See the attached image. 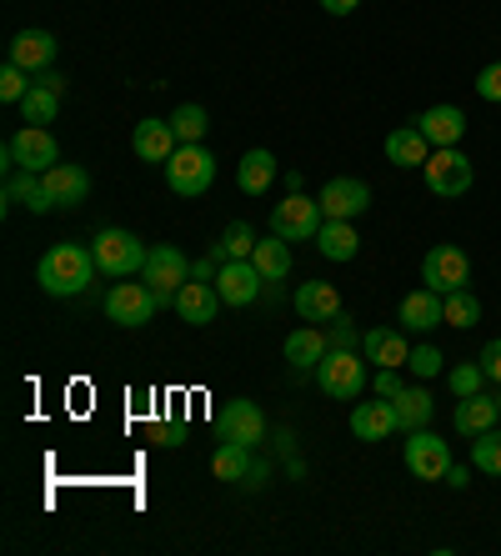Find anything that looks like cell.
Segmentation results:
<instances>
[{"label": "cell", "instance_id": "obj_1", "mask_svg": "<svg viewBox=\"0 0 501 556\" xmlns=\"http://www.w3.org/2000/svg\"><path fill=\"white\" fill-rule=\"evenodd\" d=\"M96 256H90L86 247H71V241H61V247H51L46 256H40L36 266V281L46 296L55 301H71V296H86V286L96 281Z\"/></svg>", "mask_w": 501, "mask_h": 556}, {"label": "cell", "instance_id": "obj_2", "mask_svg": "<svg viewBox=\"0 0 501 556\" xmlns=\"http://www.w3.org/2000/svg\"><path fill=\"white\" fill-rule=\"evenodd\" d=\"M211 181H216V155L206 151V146H176V155L166 161V186L176 195H186V201H196V195H206Z\"/></svg>", "mask_w": 501, "mask_h": 556}, {"label": "cell", "instance_id": "obj_3", "mask_svg": "<svg viewBox=\"0 0 501 556\" xmlns=\"http://www.w3.org/2000/svg\"><path fill=\"white\" fill-rule=\"evenodd\" d=\"M422 176H426V191L441 195V201H456V195H466V191H472V181H476L472 155H462L456 146H441V151L426 155Z\"/></svg>", "mask_w": 501, "mask_h": 556}, {"label": "cell", "instance_id": "obj_4", "mask_svg": "<svg viewBox=\"0 0 501 556\" xmlns=\"http://www.w3.org/2000/svg\"><path fill=\"white\" fill-rule=\"evenodd\" d=\"M90 256H96V266H101L105 276H136V271H146V256H151V251L141 247V236L121 231V226H105V231L90 241Z\"/></svg>", "mask_w": 501, "mask_h": 556}, {"label": "cell", "instance_id": "obj_5", "mask_svg": "<svg viewBox=\"0 0 501 556\" xmlns=\"http://www.w3.org/2000/svg\"><path fill=\"white\" fill-rule=\"evenodd\" d=\"M322 226H326L322 201H311V195H301V191H291L271 211V231L281 236V241H316Z\"/></svg>", "mask_w": 501, "mask_h": 556}, {"label": "cell", "instance_id": "obj_6", "mask_svg": "<svg viewBox=\"0 0 501 556\" xmlns=\"http://www.w3.org/2000/svg\"><path fill=\"white\" fill-rule=\"evenodd\" d=\"M61 161V146H55V136H51V126H21L5 141V170H46Z\"/></svg>", "mask_w": 501, "mask_h": 556}, {"label": "cell", "instance_id": "obj_7", "mask_svg": "<svg viewBox=\"0 0 501 556\" xmlns=\"http://www.w3.org/2000/svg\"><path fill=\"white\" fill-rule=\"evenodd\" d=\"M366 362H361L356 351H326V362L316 366V387L326 391V396H336V402H356L361 391H366Z\"/></svg>", "mask_w": 501, "mask_h": 556}, {"label": "cell", "instance_id": "obj_8", "mask_svg": "<svg viewBox=\"0 0 501 556\" xmlns=\"http://www.w3.org/2000/svg\"><path fill=\"white\" fill-rule=\"evenodd\" d=\"M161 306H166V301L155 296L146 281H116L111 291H105V316H111L116 326H146Z\"/></svg>", "mask_w": 501, "mask_h": 556}, {"label": "cell", "instance_id": "obj_9", "mask_svg": "<svg viewBox=\"0 0 501 556\" xmlns=\"http://www.w3.org/2000/svg\"><path fill=\"white\" fill-rule=\"evenodd\" d=\"M406 471L416 481H447L451 471V446L437 437V431H406Z\"/></svg>", "mask_w": 501, "mask_h": 556}, {"label": "cell", "instance_id": "obj_10", "mask_svg": "<svg viewBox=\"0 0 501 556\" xmlns=\"http://www.w3.org/2000/svg\"><path fill=\"white\" fill-rule=\"evenodd\" d=\"M216 431L226 441H241V446H251V452H256L261 441H266V412H261L256 402L236 396V402H226L216 412Z\"/></svg>", "mask_w": 501, "mask_h": 556}, {"label": "cell", "instance_id": "obj_11", "mask_svg": "<svg viewBox=\"0 0 501 556\" xmlns=\"http://www.w3.org/2000/svg\"><path fill=\"white\" fill-rule=\"evenodd\" d=\"M141 276H146V286H151L161 301H176V291L191 281V261L180 256V247H151Z\"/></svg>", "mask_w": 501, "mask_h": 556}, {"label": "cell", "instance_id": "obj_12", "mask_svg": "<svg viewBox=\"0 0 501 556\" xmlns=\"http://www.w3.org/2000/svg\"><path fill=\"white\" fill-rule=\"evenodd\" d=\"M422 281L431 286V291H462L466 281H472V261H466L462 247H431L422 261Z\"/></svg>", "mask_w": 501, "mask_h": 556}, {"label": "cell", "instance_id": "obj_13", "mask_svg": "<svg viewBox=\"0 0 501 556\" xmlns=\"http://www.w3.org/2000/svg\"><path fill=\"white\" fill-rule=\"evenodd\" d=\"M316 201H322L326 220H356L361 211L372 206V186L361 181V176H331Z\"/></svg>", "mask_w": 501, "mask_h": 556}, {"label": "cell", "instance_id": "obj_14", "mask_svg": "<svg viewBox=\"0 0 501 556\" xmlns=\"http://www.w3.org/2000/svg\"><path fill=\"white\" fill-rule=\"evenodd\" d=\"M216 291H221V301H226V306H251V301L266 291V276H261L251 261H221Z\"/></svg>", "mask_w": 501, "mask_h": 556}, {"label": "cell", "instance_id": "obj_15", "mask_svg": "<svg viewBox=\"0 0 501 556\" xmlns=\"http://www.w3.org/2000/svg\"><path fill=\"white\" fill-rule=\"evenodd\" d=\"M397 321H401V331H416V337H426V331L447 326V316H441V291H431V286L406 291V296H401Z\"/></svg>", "mask_w": 501, "mask_h": 556}, {"label": "cell", "instance_id": "obj_16", "mask_svg": "<svg viewBox=\"0 0 501 556\" xmlns=\"http://www.w3.org/2000/svg\"><path fill=\"white\" fill-rule=\"evenodd\" d=\"M296 316L311 326H326L331 316H341V291H336L331 281H301L296 286V296H291Z\"/></svg>", "mask_w": 501, "mask_h": 556}, {"label": "cell", "instance_id": "obj_17", "mask_svg": "<svg viewBox=\"0 0 501 556\" xmlns=\"http://www.w3.org/2000/svg\"><path fill=\"white\" fill-rule=\"evenodd\" d=\"M176 130H171V121H141V126L130 130V151H136V161H146V166H166L171 155H176Z\"/></svg>", "mask_w": 501, "mask_h": 556}, {"label": "cell", "instance_id": "obj_18", "mask_svg": "<svg viewBox=\"0 0 501 556\" xmlns=\"http://www.w3.org/2000/svg\"><path fill=\"white\" fill-rule=\"evenodd\" d=\"M416 130L431 141V151H441V146H462L466 111H462V105H431V111H422V116H416Z\"/></svg>", "mask_w": 501, "mask_h": 556}, {"label": "cell", "instance_id": "obj_19", "mask_svg": "<svg viewBox=\"0 0 501 556\" xmlns=\"http://www.w3.org/2000/svg\"><path fill=\"white\" fill-rule=\"evenodd\" d=\"M351 431H356V441H386L397 427V402L391 396H376V402H356L351 406Z\"/></svg>", "mask_w": 501, "mask_h": 556}, {"label": "cell", "instance_id": "obj_20", "mask_svg": "<svg viewBox=\"0 0 501 556\" xmlns=\"http://www.w3.org/2000/svg\"><path fill=\"white\" fill-rule=\"evenodd\" d=\"M171 306L180 311V321L206 326V321H216V311L226 306V301H221L216 281H186V286L176 291V301H171Z\"/></svg>", "mask_w": 501, "mask_h": 556}, {"label": "cell", "instance_id": "obj_21", "mask_svg": "<svg viewBox=\"0 0 501 556\" xmlns=\"http://www.w3.org/2000/svg\"><path fill=\"white\" fill-rule=\"evenodd\" d=\"M5 61L11 65H21V71H30V76H36V71H46V65H55V36L51 30H21V36L11 40V51H5Z\"/></svg>", "mask_w": 501, "mask_h": 556}, {"label": "cell", "instance_id": "obj_22", "mask_svg": "<svg viewBox=\"0 0 501 556\" xmlns=\"http://www.w3.org/2000/svg\"><path fill=\"white\" fill-rule=\"evenodd\" d=\"M40 181H46V191H51V201H55V206H65V211H71V206H80V201H86V195H90V176L76 166V161H55V166L46 170Z\"/></svg>", "mask_w": 501, "mask_h": 556}, {"label": "cell", "instance_id": "obj_23", "mask_svg": "<svg viewBox=\"0 0 501 556\" xmlns=\"http://www.w3.org/2000/svg\"><path fill=\"white\" fill-rule=\"evenodd\" d=\"M361 351H366V362H376V366H406V356H412L401 326H372V331H361Z\"/></svg>", "mask_w": 501, "mask_h": 556}, {"label": "cell", "instance_id": "obj_24", "mask_svg": "<svg viewBox=\"0 0 501 556\" xmlns=\"http://www.w3.org/2000/svg\"><path fill=\"white\" fill-rule=\"evenodd\" d=\"M286 362L296 366V371H311V366H322L326 362V351H331V341H326V331L322 326H296L291 337H286Z\"/></svg>", "mask_w": 501, "mask_h": 556}, {"label": "cell", "instance_id": "obj_25", "mask_svg": "<svg viewBox=\"0 0 501 556\" xmlns=\"http://www.w3.org/2000/svg\"><path fill=\"white\" fill-rule=\"evenodd\" d=\"M5 206H26L36 216H46V211H55V201L46 191V181H40V170H11L5 176Z\"/></svg>", "mask_w": 501, "mask_h": 556}, {"label": "cell", "instance_id": "obj_26", "mask_svg": "<svg viewBox=\"0 0 501 556\" xmlns=\"http://www.w3.org/2000/svg\"><path fill=\"white\" fill-rule=\"evenodd\" d=\"M426 155H431V141H426L422 130H416V121H412V126H397L391 136H386V161H391V166L422 170Z\"/></svg>", "mask_w": 501, "mask_h": 556}, {"label": "cell", "instance_id": "obj_27", "mask_svg": "<svg viewBox=\"0 0 501 556\" xmlns=\"http://www.w3.org/2000/svg\"><path fill=\"white\" fill-rule=\"evenodd\" d=\"M276 176H281V166H276V155H271L266 146L246 151V155H241V166H236V186H241L246 195H266Z\"/></svg>", "mask_w": 501, "mask_h": 556}, {"label": "cell", "instance_id": "obj_28", "mask_svg": "<svg viewBox=\"0 0 501 556\" xmlns=\"http://www.w3.org/2000/svg\"><path fill=\"white\" fill-rule=\"evenodd\" d=\"M451 421H456V431H462V437H481V431L501 427L497 396H481V391H476V396H462V402H456V416H451Z\"/></svg>", "mask_w": 501, "mask_h": 556}, {"label": "cell", "instance_id": "obj_29", "mask_svg": "<svg viewBox=\"0 0 501 556\" xmlns=\"http://www.w3.org/2000/svg\"><path fill=\"white\" fill-rule=\"evenodd\" d=\"M316 251H322L326 261H356L361 251V236L351 220H326L322 236H316Z\"/></svg>", "mask_w": 501, "mask_h": 556}, {"label": "cell", "instance_id": "obj_30", "mask_svg": "<svg viewBox=\"0 0 501 556\" xmlns=\"http://www.w3.org/2000/svg\"><path fill=\"white\" fill-rule=\"evenodd\" d=\"M251 266H256L266 281H286V271H291V241H281V236L271 231L266 241H256V251H251Z\"/></svg>", "mask_w": 501, "mask_h": 556}, {"label": "cell", "instance_id": "obj_31", "mask_svg": "<svg viewBox=\"0 0 501 556\" xmlns=\"http://www.w3.org/2000/svg\"><path fill=\"white\" fill-rule=\"evenodd\" d=\"M431 412H437V402H431V391H426V387H406L397 396V427L401 431L431 427Z\"/></svg>", "mask_w": 501, "mask_h": 556}, {"label": "cell", "instance_id": "obj_32", "mask_svg": "<svg viewBox=\"0 0 501 556\" xmlns=\"http://www.w3.org/2000/svg\"><path fill=\"white\" fill-rule=\"evenodd\" d=\"M211 471H216V481H236V486H241L246 471H251V446H241V441H226V437H221L216 456H211Z\"/></svg>", "mask_w": 501, "mask_h": 556}, {"label": "cell", "instance_id": "obj_33", "mask_svg": "<svg viewBox=\"0 0 501 556\" xmlns=\"http://www.w3.org/2000/svg\"><path fill=\"white\" fill-rule=\"evenodd\" d=\"M251 251H256V231H251L246 220H231V226H226V236L211 247V256H216V261H251Z\"/></svg>", "mask_w": 501, "mask_h": 556}, {"label": "cell", "instance_id": "obj_34", "mask_svg": "<svg viewBox=\"0 0 501 556\" xmlns=\"http://www.w3.org/2000/svg\"><path fill=\"white\" fill-rule=\"evenodd\" d=\"M441 316H447V326H456V331H472L476 321H481V301L472 296V291H447L441 296Z\"/></svg>", "mask_w": 501, "mask_h": 556}, {"label": "cell", "instance_id": "obj_35", "mask_svg": "<svg viewBox=\"0 0 501 556\" xmlns=\"http://www.w3.org/2000/svg\"><path fill=\"white\" fill-rule=\"evenodd\" d=\"M21 116H26V126H51V121L61 116V96L46 91V86H36V80H30L26 101H21Z\"/></svg>", "mask_w": 501, "mask_h": 556}, {"label": "cell", "instance_id": "obj_36", "mask_svg": "<svg viewBox=\"0 0 501 556\" xmlns=\"http://www.w3.org/2000/svg\"><path fill=\"white\" fill-rule=\"evenodd\" d=\"M206 111H201V105H176V111H171V130H176V141L180 146H196L201 141V136H206Z\"/></svg>", "mask_w": 501, "mask_h": 556}, {"label": "cell", "instance_id": "obj_37", "mask_svg": "<svg viewBox=\"0 0 501 556\" xmlns=\"http://www.w3.org/2000/svg\"><path fill=\"white\" fill-rule=\"evenodd\" d=\"M472 466L476 471H487V477H501V431H481V437H472Z\"/></svg>", "mask_w": 501, "mask_h": 556}, {"label": "cell", "instance_id": "obj_38", "mask_svg": "<svg viewBox=\"0 0 501 556\" xmlns=\"http://www.w3.org/2000/svg\"><path fill=\"white\" fill-rule=\"evenodd\" d=\"M447 387H451V396L462 402V396H476V391L487 387V371H481V362H462V366H451Z\"/></svg>", "mask_w": 501, "mask_h": 556}, {"label": "cell", "instance_id": "obj_39", "mask_svg": "<svg viewBox=\"0 0 501 556\" xmlns=\"http://www.w3.org/2000/svg\"><path fill=\"white\" fill-rule=\"evenodd\" d=\"M441 366H447V356H441L431 341H426V346H412V356H406V371H412L416 381H431V376H441Z\"/></svg>", "mask_w": 501, "mask_h": 556}, {"label": "cell", "instance_id": "obj_40", "mask_svg": "<svg viewBox=\"0 0 501 556\" xmlns=\"http://www.w3.org/2000/svg\"><path fill=\"white\" fill-rule=\"evenodd\" d=\"M30 80H36L30 71H21V65L5 61V71H0V101H5V105H21V101H26V91H30Z\"/></svg>", "mask_w": 501, "mask_h": 556}, {"label": "cell", "instance_id": "obj_41", "mask_svg": "<svg viewBox=\"0 0 501 556\" xmlns=\"http://www.w3.org/2000/svg\"><path fill=\"white\" fill-rule=\"evenodd\" d=\"M326 341H331L336 351H356V346H361V331H356V321H351L347 311L326 321Z\"/></svg>", "mask_w": 501, "mask_h": 556}, {"label": "cell", "instance_id": "obj_42", "mask_svg": "<svg viewBox=\"0 0 501 556\" xmlns=\"http://www.w3.org/2000/svg\"><path fill=\"white\" fill-rule=\"evenodd\" d=\"M372 387H376V396H391V402H397L401 391H406V381H401V366H376Z\"/></svg>", "mask_w": 501, "mask_h": 556}, {"label": "cell", "instance_id": "obj_43", "mask_svg": "<svg viewBox=\"0 0 501 556\" xmlns=\"http://www.w3.org/2000/svg\"><path fill=\"white\" fill-rule=\"evenodd\" d=\"M476 96H481V101H491V105H501V61L487 65V71L476 76Z\"/></svg>", "mask_w": 501, "mask_h": 556}, {"label": "cell", "instance_id": "obj_44", "mask_svg": "<svg viewBox=\"0 0 501 556\" xmlns=\"http://www.w3.org/2000/svg\"><path fill=\"white\" fill-rule=\"evenodd\" d=\"M476 362H481V371H487V381H497V387H501V337H497V341H487Z\"/></svg>", "mask_w": 501, "mask_h": 556}, {"label": "cell", "instance_id": "obj_45", "mask_svg": "<svg viewBox=\"0 0 501 556\" xmlns=\"http://www.w3.org/2000/svg\"><path fill=\"white\" fill-rule=\"evenodd\" d=\"M266 481H271V466H266V462H251V471H246L241 486H246V492H261Z\"/></svg>", "mask_w": 501, "mask_h": 556}, {"label": "cell", "instance_id": "obj_46", "mask_svg": "<svg viewBox=\"0 0 501 556\" xmlns=\"http://www.w3.org/2000/svg\"><path fill=\"white\" fill-rule=\"evenodd\" d=\"M36 86H46V91L65 96V76H61V71H51V65H46V71H36Z\"/></svg>", "mask_w": 501, "mask_h": 556}, {"label": "cell", "instance_id": "obj_47", "mask_svg": "<svg viewBox=\"0 0 501 556\" xmlns=\"http://www.w3.org/2000/svg\"><path fill=\"white\" fill-rule=\"evenodd\" d=\"M216 271H221V261L206 256V261H196L191 266V281H216Z\"/></svg>", "mask_w": 501, "mask_h": 556}, {"label": "cell", "instance_id": "obj_48", "mask_svg": "<svg viewBox=\"0 0 501 556\" xmlns=\"http://www.w3.org/2000/svg\"><path fill=\"white\" fill-rule=\"evenodd\" d=\"M356 5H361V0H322V11H326V15H351Z\"/></svg>", "mask_w": 501, "mask_h": 556}, {"label": "cell", "instance_id": "obj_49", "mask_svg": "<svg viewBox=\"0 0 501 556\" xmlns=\"http://www.w3.org/2000/svg\"><path fill=\"white\" fill-rule=\"evenodd\" d=\"M466 481H472V471H466V466H456V462H451V471H447V486H466Z\"/></svg>", "mask_w": 501, "mask_h": 556}, {"label": "cell", "instance_id": "obj_50", "mask_svg": "<svg viewBox=\"0 0 501 556\" xmlns=\"http://www.w3.org/2000/svg\"><path fill=\"white\" fill-rule=\"evenodd\" d=\"M155 437H161V446H176V441H180V427H161Z\"/></svg>", "mask_w": 501, "mask_h": 556}, {"label": "cell", "instance_id": "obj_51", "mask_svg": "<svg viewBox=\"0 0 501 556\" xmlns=\"http://www.w3.org/2000/svg\"><path fill=\"white\" fill-rule=\"evenodd\" d=\"M497 412H501V396H497Z\"/></svg>", "mask_w": 501, "mask_h": 556}]
</instances>
